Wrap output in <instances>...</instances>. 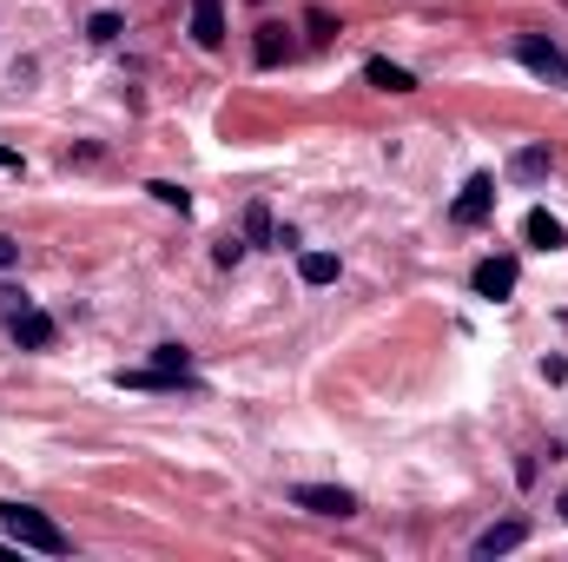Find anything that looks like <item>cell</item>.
<instances>
[{"label": "cell", "mask_w": 568, "mask_h": 562, "mask_svg": "<svg viewBox=\"0 0 568 562\" xmlns=\"http://www.w3.org/2000/svg\"><path fill=\"white\" fill-rule=\"evenodd\" d=\"M0 530H7L13 550H40V556H66L73 550V537L46 510H33V503H0Z\"/></svg>", "instance_id": "6da1fadb"}, {"label": "cell", "mask_w": 568, "mask_h": 562, "mask_svg": "<svg viewBox=\"0 0 568 562\" xmlns=\"http://www.w3.org/2000/svg\"><path fill=\"white\" fill-rule=\"evenodd\" d=\"M516 60H523L536 79H556V86H568V53L556 46V40H543V33H516Z\"/></svg>", "instance_id": "7a4b0ae2"}, {"label": "cell", "mask_w": 568, "mask_h": 562, "mask_svg": "<svg viewBox=\"0 0 568 562\" xmlns=\"http://www.w3.org/2000/svg\"><path fill=\"white\" fill-rule=\"evenodd\" d=\"M291 503H298V510H311V517H337V523H344V517H357V497H351V490H337V484H298V490H291Z\"/></svg>", "instance_id": "3957f363"}, {"label": "cell", "mask_w": 568, "mask_h": 562, "mask_svg": "<svg viewBox=\"0 0 568 562\" xmlns=\"http://www.w3.org/2000/svg\"><path fill=\"white\" fill-rule=\"evenodd\" d=\"M490 212H496V179H490V172H476V179H470V185L457 192L450 219H457V225H483Z\"/></svg>", "instance_id": "277c9868"}, {"label": "cell", "mask_w": 568, "mask_h": 562, "mask_svg": "<svg viewBox=\"0 0 568 562\" xmlns=\"http://www.w3.org/2000/svg\"><path fill=\"white\" fill-rule=\"evenodd\" d=\"M470 285H476V298H510L516 291V258H483L470 272Z\"/></svg>", "instance_id": "5b68a950"}, {"label": "cell", "mask_w": 568, "mask_h": 562, "mask_svg": "<svg viewBox=\"0 0 568 562\" xmlns=\"http://www.w3.org/2000/svg\"><path fill=\"white\" fill-rule=\"evenodd\" d=\"M192 40H199L205 53L225 46V7H218V0H192Z\"/></svg>", "instance_id": "8992f818"}, {"label": "cell", "mask_w": 568, "mask_h": 562, "mask_svg": "<svg viewBox=\"0 0 568 562\" xmlns=\"http://www.w3.org/2000/svg\"><path fill=\"white\" fill-rule=\"evenodd\" d=\"M7 331H13V344H20V351H46V344H53V331H60V325H53V318H46V311H20V318H13V325H7Z\"/></svg>", "instance_id": "52a82bcc"}, {"label": "cell", "mask_w": 568, "mask_h": 562, "mask_svg": "<svg viewBox=\"0 0 568 562\" xmlns=\"http://www.w3.org/2000/svg\"><path fill=\"white\" fill-rule=\"evenodd\" d=\"M364 79H371L377 93H417V73L397 66V60H364Z\"/></svg>", "instance_id": "ba28073f"}, {"label": "cell", "mask_w": 568, "mask_h": 562, "mask_svg": "<svg viewBox=\"0 0 568 562\" xmlns=\"http://www.w3.org/2000/svg\"><path fill=\"white\" fill-rule=\"evenodd\" d=\"M119 384H126V391H192L185 371H159V364H146V371H119Z\"/></svg>", "instance_id": "9c48e42d"}, {"label": "cell", "mask_w": 568, "mask_h": 562, "mask_svg": "<svg viewBox=\"0 0 568 562\" xmlns=\"http://www.w3.org/2000/svg\"><path fill=\"white\" fill-rule=\"evenodd\" d=\"M523 537H529V523H523V517H510V523H490V530L476 537V556H510Z\"/></svg>", "instance_id": "30bf717a"}, {"label": "cell", "mask_w": 568, "mask_h": 562, "mask_svg": "<svg viewBox=\"0 0 568 562\" xmlns=\"http://www.w3.org/2000/svg\"><path fill=\"white\" fill-rule=\"evenodd\" d=\"M523 232H529V245H536V252H562V245H568L562 219H549V212H529V225H523Z\"/></svg>", "instance_id": "8fae6325"}, {"label": "cell", "mask_w": 568, "mask_h": 562, "mask_svg": "<svg viewBox=\"0 0 568 562\" xmlns=\"http://www.w3.org/2000/svg\"><path fill=\"white\" fill-rule=\"evenodd\" d=\"M298 278L304 285H331L337 278V258L331 252H298Z\"/></svg>", "instance_id": "7c38bea8"}, {"label": "cell", "mask_w": 568, "mask_h": 562, "mask_svg": "<svg viewBox=\"0 0 568 562\" xmlns=\"http://www.w3.org/2000/svg\"><path fill=\"white\" fill-rule=\"evenodd\" d=\"M251 53H258V66H278V60L291 53V40H285V26H258V46H251Z\"/></svg>", "instance_id": "4fadbf2b"}, {"label": "cell", "mask_w": 568, "mask_h": 562, "mask_svg": "<svg viewBox=\"0 0 568 562\" xmlns=\"http://www.w3.org/2000/svg\"><path fill=\"white\" fill-rule=\"evenodd\" d=\"M549 166H556V159H549V146H523V152L510 159V172H516V179H543Z\"/></svg>", "instance_id": "5bb4252c"}, {"label": "cell", "mask_w": 568, "mask_h": 562, "mask_svg": "<svg viewBox=\"0 0 568 562\" xmlns=\"http://www.w3.org/2000/svg\"><path fill=\"white\" fill-rule=\"evenodd\" d=\"M245 245H271V205H265V199L245 212Z\"/></svg>", "instance_id": "9a60e30c"}, {"label": "cell", "mask_w": 568, "mask_h": 562, "mask_svg": "<svg viewBox=\"0 0 568 562\" xmlns=\"http://www.w3.org/2000/svg\"><path fill=\"white\" fill-rule=\"evenodd\" d=\"M119 33H126V26H119V13H93V20H86V40H99V46H112Z\"/></svg>", "instance_id": "2e32d148"}, {"label": "cell", "mask_w": 568, "mask_h": 562, "mask_svg": "<svg viewBox=\"0 0 568 562\" xmlns=\"http://www.w3.org/2000/svg\"><path fill=\"white\" fill-rule=\"evenodd\" d=\"M152 364H159V371H185V378H192V351H185V344H159V351H152Z\"/></svg>", "instance_id": "e0dca14e"}, {"label": "cell", "mask_w": 568, "mask_h": 562, "mask_svg": "<svg viewBox=\"0 0 568 562\" xmlns=\"http://www.w3.org/2000/svg\"><path fill=\"white\" fill-rule=\"evenodd\" d=\"M20 311H33V298H26L20 285H0V325H13Z\"/></svg>", "instance_id": "ac0fdd59"}, {"label": "cell", "mask_w": 568, "mask_h": 562, "mask_svg": "<svg viewBox=\"0 0 568 562\" xmlns=\"http://www.w3.org/2000/svg\"><path fill=\"white\" fill-rule=\"evenodd\" d=\"M146 192H152L159 205H172V212H185V205H192V199H185V185H172V179H152Z\"/></svg>", "instance_id": "d6986e66"}, {"label": "cell", "mask_w": 568, "mask_h": 562, "mask_svg": "<svg viewBox=\"0 0 568 562\" xmlns=\"http://www.w3.org/2000/svg\"><path fill=\"white\" fill-rule=\"evenodd\" d=\"M212 258H218V265H238V258H245V238H218Z\"/></svg>", "instance_id": "ffe728a7"}, {"label": "cell", "mask_w": 568, "mask_h": 562, "mask_svg": "<svg viewBox=\"0 0 568 562\" xmlns=\"http://www.w3.org/2000/svg\"><path fill=\"white\" fill-rule=\"evenodd\" d=\"M13 258H20V245H13V238H0V272H7Z\"/></svg>", "instance_id": "44dd1931"}, {"label": "cell", "mask_w": 568, "mask_h": 562, "mask_svg": "<svg viewBox=\"0 0 568 562\" xmlns=\"http://www.w3.org/2000/svg\"><path fill=\"white\" fill-rule=\"evenodd\" d=\"M0 166H7V172H20V152H7V146H0Z\"/></svg>", "instance_id": "7402d4cb"}, {"label": "cell", "mask_w": 568, "mask_h": 562, "mask_svg": "<svg viewBox=\"0 0 568 562\" xmlns=\"http://www.w3.org/2000/svg\"><path fill=\"white\" fill-rule=\"evenodd\" d=\"M562 517H568V490H562Z\"/></svg>", "instance_id": "603a6c76"}, {"label": "cell", "mask_w": 568, "mask_h": 562, "mask_svg": "<svg viewBox=\"0 0 568 562\" xmlns=\"http://www.w3.org/2000/svg\"><path fill=\"white\" fill-rule=\"evenodd\" d=\"M0 550H7V543H0Z\"/></svg>", "instance_id": "cb8c5ba5"}]
</instances>
